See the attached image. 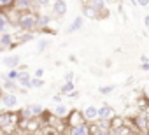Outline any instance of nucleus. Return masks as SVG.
<instances>
[{"label":"nucleus","instance_id":"obj_36","mask_svg":"<svg viewBox=\"0 0 149 135\" xmlns=\"http://www.w3.org/2000/svg\"><path fill=\"white\" fill-rule=\"evenodd\" d=\"M144 25H146V28H149V14L144 16Z\"/></svg>","mask_w":149,"mask_h":135},{"label":"nucleus","instance_id":"obj_6","mask_svg":"<svg viewBox=\"0 0 149 135\" xmlns=\"http://www.w3.org/2000/svg\"><path fill=\"white\" fill-rule=\"evenodd\" d=\"M83 118L88 125H95L98 121V107L95 105H88L84 111H83Z\"/></svg>","mask_w":149,"mask_h":135},{"label":"nucleus","instance_id":"obj_34","mask_svg":"<svg viewBox=\"0 0 149 135\" xmlns=\"http://www.w3.org/2000/svg\"><path fill=\"white\" fill-rule=\"evenodd\" d=\"M72 79H74V72H67V76H65V83H72Z\"/></svg>","mask_w":149,"mask_h":135},{"label":"nucleus","instance_id":"obj_27","mask_svg":"<svg viewBox=\"0 0 149 135\" xmlns=\"http://www.w3.org/2000/svg\"><path fill=\"white\" fill-rule=\"evenodd\" d=\"M6 79H11V81H16L18 83V77H19V70L18 69H13V70H9L6 76H4Z\"/></svg>","mask_w":149,"mask_h":135},{"label":"nucleus","instance_id":"obj_9","mask_svg":"<svg viewBox=\"0 0 149 135\" xmlns=\"http://www.w3.org/2000/svg\"><path fill=\"white\" fill-rule=\"evenodd\" d=\"M68 119H67V125L72 128V126H76V125H81V123H86L84 121V118H83V112H79V111H70V114L67 116Z\"/></svg>","mask_w":149,"mask_h":135},{"label":"nucleus","instance_id":"obj_8","mask_svg":"<svg viewBox=\"0 0 149 135\" xmlns=\"http://www.w3.org/2000/svg\"><path fill=\"white\" fill-rule=\"evenodd\" d=\"M51 9H53V14L56 18H63L67 14V2L65 0H53Z\"/></svg>","mask_w":149,"mask_h":135},{"label":"nucleus","instance_id":"obj_22","mask_svg":"<svg viewBox=\"0 0 149 135\" xmlns=\"http://www.w3.org/2000/svg\"><path fill=\"white\" fill-rule=\"evenodd\" d=\"M21 119H26V121H30V119H33V112H32V109H30V105H25L23 109H19V114H18Z\"/></svg>","mask_w":149,"mask_h":135},{"label":"nucleus","instance_id":"obj_14","mask_svg":"<svg viewBox=\"0 0 149 135\" xmlns=\"http://www.w3.org/2000/svg\"><path fill=\"white\" fill-rule=\"evenodd\" d=\"M32 4H33V0H14V9L13 11H16V13H26V11H30Z\"/></svg>","mask_w":149,"mask_h":135},{"label":"nucleus","instance_id":"obj_2","mask_svg":"<svg viewBox=\"0 0 149 135\" xmlns=\"http://www.w3.org/2000/svg\"><path fill=\"white\" fill-rule=\"evenodd\" d=\"M16 119H18V116L13 114L11 111L0 112V130L4 133H11L16 128Z\"/></svg>","mask_w":149,"mask_h":135},{"label":"nucleus","instance_id":"obj_19","mask_svg":"<svg viewBox=\"0 0 149 135\" xmlns=\"http://www.w3.org/2000/svg\"><path fill=\"white\" fill-rule=\"evenodd\" d=\"M0 79H2V81H4V84H2V86H4V90H6V91H9V93H14V91L18 90V83H16V81H11V79H6L4 76H2V77H0Z\"/></svg>","mask_w":149,"mask_h":135},{"label":"nucleus","instance_id":"obj_12","mask_svg":"<svg viewBox=\"0 0 149 135\" xmlns=\"http://www.w3.org/2000/svg\"><path fill=\"white\" fill-rule=\"evenodd\" d=\"M88 6L93 7L97 13H100L102 18L109 16V9H105V0H88Z\"/></svg>","mask_w":149,"mask_h":135},{"label":"nucleus","instance_id":"obj_37","mask_svg":"<svg viewBox=\"0 0 149 135\" xmlns=\"http://www.w3.org/2000/svg\"><path fill=\"white\" fill-rule=\"evenodd\" d=\"M140 61H142V63H149V58H147L146 54H142V56H140Z\"/></svg>","mask_w":149,"mask_h":135},{"label":"nucleus","instance_id":"obj_29","mask_svg":"<svg viewBox=\"0 0 149 135\" xmlns=\"http://www.w3.org/2000/svg\"><path fill=\"white\" fill-rule=\"evenodd\" d=\"M44 81L42 79H37V77H32V88H44Z\"/></svg>","mask_w":149,"mask_h":135},{"label":"nucleus","instance_id":"obj_40","mask_svg":"<svg viewBox=\"0 0 149 135\" xmlns=\"http://www.w3.org/2000/svg\"><path fill=\"white\" fill-rule=\"evenodd\" d=\"M146 97H147V98H149V86H147V88H146Z\"/></svg>","mask_w":149,"mask_h":135},{"label":"nucleus","instance_id":"obj_1","mask_svg":"<svg viewBox=\"0 0 149 135\" xmlns=\"http://www.w3.org/2000/svg\"><path fill=\"white\" fill-rule=\"evenodd\" d=\"M37 18L39 14L32 13V11H26V13H18V18H16V25L18 28H21L23 32H33L37 26Z\"/></svg>","mask_w":149,"mask_h":135},{"label":"nucleus","instance_id":"obj_18","mask_svg":"<svg viewBox=\"0 0 149 135\" xmlns=\"http://www.w3.org/2000/svg\"><path fill=\"white\" fill-rule=\"evenodd\" d=\"M83 13H84V16H86V18H91V19H100V18H102V14H100V13H97L93 7H90L88 4H84V6H83Z\"/></svg>","mask_w":149,"mask_h":135},{"label":"nucleus","instance_id":"obj_39","mask_svg":"<svg viewBox=\"0 0 149 135\" xmlns=\"http://www.w3.org/2000/svg\"><path fill=\"white\" fill-rule=\"evenodd\" d=\"M140 69H142V70H149V63H142Z\"/></svg>","mask_w":149,"mask_h":135},{"label":"nucleus","instance_id":"obj_26","mask_svg":"<svg viewBox=\"0 0 149 135\" xmlns=\"http://www.w3.org/2000/svg\"><path fill=\"white\" fill-rule=\"evenodd\" d=\"M14 9V0H0V11H11Z\"/></svg>","mask_w":149,"mask_h":135},{"label":"nucleus","instance_id":"obj_16","mask_svg":"<svg viewBox=\"0 0 149 135\" xmlns=\"http://www.w3.org/2000/svg\"><path fill=\"white\" fill-rule=\"evenodd\" d=\"M84 26V16H76L72 19L70 26H68V33H74V32H77Z\"/></svg>","mask_w":149,"mask_h":135},{"label":"nucleus","instance_id":"obj_35","mask_svg":"<svg viewBox=\"0 0 149 135\" xmlns=\"http://www.w3.org/2000/svg\"><path fill=\"white\" fill-rule=\"evenodd\" d=\"M53 100H54L56 104H61V95H54V97H53Z\"/></svg>","mask_w":149,"mask_h":135},{"label":"nucleus","instance_id":"obj_32","mask_svg":"<svg viewBox=\"0 0 149 135\" xmlns=\"http://www.w3.org/2000/svg\"><path fill=\"white\" fill-rule=\"evenodd\" d=\"M137 6L142 9H149V0H137Z\"/></svg>","mask_w":149,"mask_h":135},{"label":"nucleus","instance_id":"obj_11","mask_svg":"<svg viewBox=\"0 0 149 135\" xmlns=\"http://www.w3.org/2000/svg\"><path fill=\"white\" fill-rule=\"evenodd\" d=\"M70 135H91V126L88 123H81V125H76V126H72Z\"/></svg>","mask_w":149,"mask_h":135},{"label":"nucleus","instance_id":"obj_4","mask_svg":"<svg viewBox=\"0 0 149 135\" xmlns=\"http://www.w3.org/2000/svg\"><path fill=\"white\" fill-rule=\"evenodd\" d=\"M116 118V111L112 105L109 104H102L98 107V119H104V121H112Z\"/></svg>","mask_w":149,"mask_h":135},{"label":"nucleus","instance_id":"obj_23","mask_svg":"<svg viewBox=\"0 0 149 135\" xmlns=\"http://www.w3.org/2000/svg\"><path fill=\"white\" fill-rule=\"evenodd\" d=\"M74 90H76L74 83H63V84H61V88H60V93H61V95H70Z\"/></svg>","mask_w":149,"mask_h":135},{"label":"nucleus","instance_id":"obj_30","mask_svg":"<svg viewBox=\"0 0 149 135\" xmlns=\"http://www.w3.org/2000/svg\"><path fill=\"white\" fill-rule=\"evenodd\" d=\"M51 2H53V0H33V4H37V6H40V7H47Z\"/></svg>","mask_w":149,"mask_h":135},{"label":"nucleus","instance_id":"obj_3","mask_svg":"<svg viewBox=\"0 0 149 135\" xmlns=\"http://www.w3.org/2000/svg\"><path fill=\"white\" fill-rule=\"evenodd\" d=\"M0 104H2V107L4 109H7V111H13V109H16L18 107V97L14 95V93H9V91H4V93H0Z\"/></svg>","mask_w":149,"mask_h":135},{"label":"nucleus","instance_id":"obj_24","mask_svg":"<svg viewBox=\"0 0 149 135\" xmlns=\"http://www.w3.org/2000/svg\"><path fill=\"white\" fill-rule=\"evenodd\" d=\"M30 109H32V112H33V118H40V116L44 114V107H42L40 104H30Z\"/></svg>","mask_w":149,"mask_h":135},{"label":"nucleus","instance_id":"obj_17","mask_svg":"<svg viewBox=\"0 0 149 135\" xmlns=\"http://www.w3.org/2000/svg\"><path fill=\"white\" fill-rule=\"evenodd\" d=\"M9 25H11V19H9L7 13L0 11V33H4V32H9Z\"/></svg>","mask_w":149,"mask_h":135},{"label":"nucleus","instance_id":"obj_13","mask_svg":"<svg viewBox=\"0 0 149 135\" xmlns=\"http://www.w3.org/2000/svg\"><path fill=\"white\" fill-rule=\"evenodd\" d=\"M18 84L25 90H30L32 88V76L26 72V70H21L19 72V77H18Z\"/></svg>","mask_w":149,"mask_h":135},{"label":"nucleus","instance_id":"obj_5","mask_svg":"<svg viewBox=\"0 0 149 135\" xmlns=\"http://www.w3.org/2000/svg\"><path fill=\"white\" fill-rule=\"evenodd\" d=\"M14 33L11 32H4L0 33V51H6V49H14Z\"/></svg>","mask_w":149,"mask_h":135},{"label":"nucleus","instance_id":"obj_31","mask_svg":"<svg viewBox=\"0 0 149 135\" xmlns=\"http://www.w3.org/2000/svg\"><path fill=\"white\" fill-rule=\"evenodd\" d=\"M32 39H33V35H32L30 32H26L25 35H21V39H19V42H30Z\"/></svg>","mask_w":149,"mask_h":135},{"label":"nucleus","instance_id":"obj_41","mask_svg":"<svg viewBox=\"0 0 149 135\" xmlns=\"http://www.w3.org/2000/svg\"><path fill=\"white\" fill-rule=\"evenodd\" d=\"M128 135H140V133H137V132H130Z\"/></svg>","mask_w":149,"mask_h":135},{"label":"nucleus","instance_id":"obj_25","mask_svg":"<svg viewBox=\"0 0 149 135\" xmlns=\"http://www.w3.org/2000/svg\"><path fill=\"white\" fill-rule=\"evenodd\" d=\"M91 135H112V130L107 128H98V126H91Z\"/></svg>","mask_w":149,"mask_h":135},{"label":"nucleus","instance_id":"obj_15","mask_svg":"<svg viewBox=\"0 0 149 135\" xmlns=\"http://www.w3.org/2000/svg\"><path fill=\"white\" fill-rule=\"evenodd\" d=\"M53 114H54L56 118H60V119H65V118L70 114V109H68L67 104H56V107L53 109Z\"/></svg>","mask_w":149,"mask_h":135},{"label":"nucleus","instance_id":"obj_28","mask_svg":"<svg viewBox=\"0 0 149 135\" xmlns=\"http://www.w3.org/2000/svg\"><path fill=\"white\" fill-rule=\"evenodd\" d=\"M114 88H116L114 84H107V86H100V88H98V93H100V95H111V93L114 91Z\"/></svg>","mask_w":149,"mask_h":135},{"label":"nucleus","instance_id":"obj_21","mask_svg":"<svg viewBox=\"0 0 149 135\" xmlns=\"http://www.w3.org/2000/svg\"><path fill=\"white\" fill-rule=\"evenodd\" d=\"M51 46V40L49 39H39L37 40V54H42L46 53V49Z\"/></svg>","mask_w":149,"mask_h":135},{"label":"nucleus","instance_id":"obj_7","mask_svg":"<svg viewBox=\"0 0 149 135\" xmlns=\"http://www.w3.org/2000/svg\"><path fill=\"white\" fill-rule=\"evenodd\" d=\"M133 125H135V132L137 133H146L149 130V118L146 116H135L133 118Z\"/></svg>","mask_w":149,"mask_h":135},{"label":"nucleus","instance_id":"obj_20","mask_svg":"<svg viewBox=\"0 0 149 135\" xmlns=\"http://www.w3.org/2000/svg\"><path fill=\"white\" fill-rule=\"evenodd\" d=\"M49 23H51V16H46V14H39V18H37V26H39L40 30L47 28V26H49Z\"/></svg>","mask_w":149,"mask_h":135},{"label":"nucleus","instance_id":"obj_38","mask_svg":"<svg viewBox=\"0 0 149 135\" xmlns=\"http://www.w3.org/2000/svg\"><path fill=\"white\" fill-rule=\"evenodd\" d=\"M68 97H70V98H77V97H79V91H72Z\"/></svg>","mask_w":149,"mask_h":135},{"label":"nucleus","instance_id":"obj_33","mask_svg":"<svg viewBox=\"0 0 149 135\" xmlns=\"http://www.w3.org/2000/svg\"><path fill=\"white\" fill-rule=\"evenodd\" d=\"M42 76H44V69H37L33 74V77H37V79H42Z\"/></svg>","mask_w":149,"mask_h":135},{"label":"nucleus","instance_id":"obj_10","mask_svg":"<svg viewBox=\"0 0 149 135\" xmlns=\"http://www.w3.org/2000/svg\"><path fill=\"white\" fill-rule=\"evenodd\" d=\"M19 61H21V58H19L18 54H11V56H4V58H2V65L7 67L9 70L18 69V67H19Z\"/></svg>","mask_w":149,"mask_h":135}]
</instances>
